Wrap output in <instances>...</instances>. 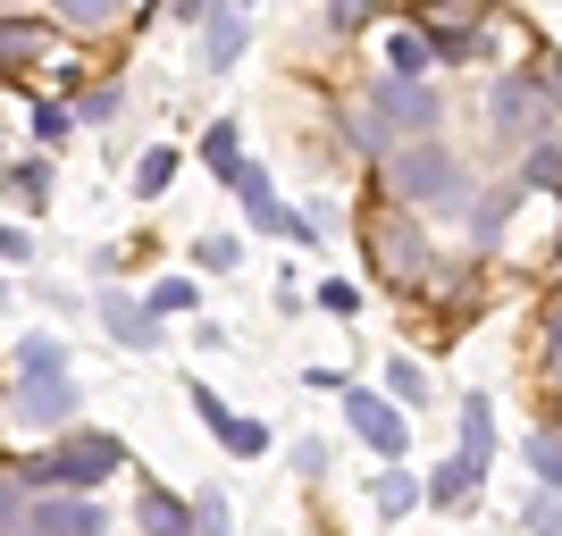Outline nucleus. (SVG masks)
<instances>
[{
	"label": "nucleus",
	"instance_id": "nucleus-35",
	"mask_svg": "<svg viewBox=\"0 0 562 536\" xmlns=\"http://www.w3.org/2000/svg\"><path fill=\"white\" fill-rule=\"evenodd\" d=\"M25 252H34V243H25L18 227H0V260H25Z\"/></svg>",
	"mask_w": 562,
	"mask_h": 536
},
{
	"label": "nucleus",
	"instance_id": "nucleus-29",
	"mask_svg": "<svg viewBox=\"0 0 562 536\" xmlns=\"http://www.w3.org/2000/svg\"><path fill=\"white\" fill-rule=\"evenodd\" d=\"M504 210H513V193H487V202H479V210H470V227H479V243H487V235L504 227Z\"/></svg>",
	"mask_w": 562,
	"mask_h": 536
},
{
	"label": "nucleus",
	"instance_id": "nucleus-18",
	"mask_svg": "<svg viewBox=\"0 0 562 536\" xmlns=\"http://www.w3.org/2000/svg\"><path fill=\"white\" fill-rule=\"evenodd\" d=\"M235 135H244V126H211V135H202V160H211L227 185H235V168H244V142Z\"/></svg>",
	"mask_w": 562,
	"mask_h": 536
},
{
	"label": "nucleus",
	"instance_id": "nucleus-28",
	"mask_svg": "<svg viewBox=\"0 0 562 536\" xmlns=\"http://www.w3.org/2000/svg\"><path fill=\"white\" fill-rule=\"evenodd\" d=\"M168 310H193V285H186V277L151 285V319H168Z\"/></svg>",
	"mask_w": 562,
	"mask_h": 536
},
{
	"label": "nucleus",
	"instance_id": "nucleus-30",
	"mask_svg": "<svg viewBox=\"0 0 562 536\" xmlns=\"http://www.w3.org/2000/svg\"><path fill=\"white\" fill-rule=\"evenodd\" d=\"M193 520H202V536H227V494H193Z\"/></svg>",
	"mask_w": 562,
	"mask_h": 536
},
{
	"label": "nucleus",
	"instance_id": "nucleus-34",
	"mask_svg": "<svg viewBox=\"0 0 562 536\" xmlns=\"http://www.w3.org/2000/svg\"><path fill=\"white\" fill-rule=\"evenodd\" d=\"M328 18H336V25H361V18H370V0H336Z\"/></svg>",
	"mask_w": 562,
	"mask_h": 536
},
{
	"label": "nucleus",
	"instance_id": "nucleus-15",
	"mask_svg": "<svg viewBox=\"0 0 562 536\" xmlns=\"http://www.w3.org/2000/svg\"><path fill=\"white\" fill-rule=\"evenodd\" d=\"M487 444H495L487 395H462V453H470V461H487Z\"/></svg>",
	"mask_w": 562,
	"mask_h": 536
},
{
	"label": "nucleus",
	"instance_id": "nucleus-2",
	"mask_svg": "<svg viewBox=\"0 0 562 536\" xmlns=\"http://www.w3.org/2000/svg\"><path fill=\"white\" fill-rule=\"evenodd\" d=\"M25 427H68L76 420V377H68V352L50 335H25L18 344V402H9Z\"/></svg>",
	"mask_w": 562,
	"mask_h": 536
},
{
	"label": "nucleus",
	"instance_id": "nucleus-10",
	"mask_svg": "<svg viewBox=\"0 0 562 536\" xmlns=\"http://www.w3.org/2000/svg\"><path fill=\"white\" fill-rule=\"evenodd\" d=\"M495 126H504L513 142L546 126V101H538V84H529V76H504V84H495Z\"/></svg>",
	"mask_w": 562,
	"mask_h": 536
},
{
	"label": "nucleus",
	"instance_id": "nucleus-33",
	"mask_svg": "<svg viewBox=\"0 0 562 536\" xmlns=\"http://www.w3.org/2000/svg\"><path fill=\"white\" fill-rule=\"evenodd\" d=\"M117 110H126V93H117V84H101V93L85 101V117H93V126H101V117H117Z\"/></svg>",
	"mask_w": 562,
	"mask_h": 536
},
{
	"label": "nucleus",
	"instance_id": "nucleus-9",
	"mask_svg": "<svg viewBox=\"0 0 562 536\" xmlns=\"http://www.w3.org/2000/svg\"><path fill=\"white\" fill-rule=\"evenodd\" d=\"M370 260L386 269V277H420L428 269V243L412 218H370Z\"/></svg>",
	"mask_w": 562,
	"mask_h": 536
},
{
	"label": "nucleus",
	"instance_id": "nucleus-4",
	"mask_svg": "<svg viewBox=\"0 0 562 536\" xmlns=\"http://www.w3.org/2000/svg\"><path fill=\"white\" fill-rule=\"evenodd\" d=\"M370 117L386 126V135H395V126H403V135H428V126L446 117V101L428 93L420 76H378V84H370Z\"/></svg>",
	"mask_w": 562,
	"mask_h": 536
},
{
	"label": "nucleus",
	"instance_id": "nucleus-7",
	"mask_svg": "<svg viewBox=\"0 0 562 536\" xmlns=\"http://www.w3.org/2000/svg\"><path fill=\"white\" fill-rule=\"evenodd\" d=\"M101 503L85 494H43V503H25V536H101Z\"/></svg>",
	"mask_w": 562,
	"mask_h": 536
},
{
	"label": "nucleus",
	"instance_id": "nucleus-19",
	"mask_svg": "<svg viewBox=\"0 0 562 536\" xmlns=\"http://www.w3.org/2000/svg\"><path fill=\"white\" fill-rule=\"evenodd\" d=\"M520 536H562V494H529V503H520Z\"/></svg>",
	"mask_w": 562,
	"mask_h": 536
},
{
	"label": "nucleus",
	"instance_id": "nucleus-25",
	"mask_svg": "<svg viewBox=\"0 0 562 536\" xmlns=\"http://www.w3.org/2000/svg\"><path fill=\"white\" fill-rule=\"evenodd\" d=\"M520 185H562V142H538V151H529Z\"/></svg>",
	"mask_w": 562,
	"mask_h": 536
},
{
	"label": "nucleus",
	"instance_id": "nucleus-24",
	"mask_svg": "<svg viewBox=\"0 0 562 536\" xmlns=\"http://www.w3.org/2000/svg\"><path fill=\"white\" fill-rule=\"evenodd\" d=\"M0 185L18 193V202H34V210H43V193H50V168H43V160H25V168H9Z\"/></svg>",
	"mask_w": 562,
	"mask_h": 536
},
{
	"label": "nucleus",
	"instance_id": "nucleus-5",
	"mask_svg": "<svg viewBox=\"0 0 562 536\" xmlns=\"http://www.w3.org/2000/svg\"><path fill=\"white\" fill-rule=\"evenodd\" d=\"M345 420H352V436L370 444L378 461H403V444H412V427H403V411L386 395H370V386H345Z\"/></svg>",
	"mask_w": 562,
	"mask_h": 536
},
{
	"label": "nucleus",
	"instance_id": "nucleus-32",
	"mask_svg": "<svg viewBox=\"0 0 562 536\" xmlns=\"http://www.w3.org/2000/svg\"><path fill=\"white\" fill-rule=\"evenodd\" d=\"M395 395H403V402H420V395H428V377H420V361H395Z\"/></svg>",
	"mask_w": 562,
	"mask_h": 536
},
{
	"label": "nucleus",
	"instance_id": "nucleus-8",
	"mask_svg": "<svg viewBox=\"0 0 562 536\" xmlns=\"http://www.w3.org/2000/svg\"><path fill=\"white\" fill-rule=\"evenodd\" d=\"M50 50H59V34H50L43 18H18V9H0V76H25V68H43Z\"/></svg>",
	"mask_w": 562,
	"mask_h": 536
},
{
	"label": "nucleus",
	"instance_id": "nucleus-38",
	"mask_svg": "<svg viewBox=\"0 0 562 536\" xmlns=\"http://www.w3.org/2000/svg\"><path fill=\"white\" fill-rule=\"evenodd\" d=\"M546 361H554V377H562V344H546Z\"/></svg>",
	"mask_w": 562,
	"mask_h": 536
},
{
	"label": "nucleus",
	"instance_id": "nucleus-21",
	"mask_svg": "<svg viewBox=\"0 0 562 536\" xmlns=\"http://www.w3.org/2000/svg\"><path fill=\"white\" fill-rule=\"evenodd\" d=\"M68 135H76V110H68V101H43V110H34V142H43V151H59Z\"/></svg>",
	"mask_w": 562,
	"mask_h": 536
},
{
	"label": "nucleus",
	"instance_id": "nucleus-27",
	"mask_svg": "<svg viewBox=\"0 0 562 536\" xmlns=\"http://www.w3.org/2000/svg\"><path fill=\"white\" fill-rule=\"evenodd\" d=\"M0 536H25V478H0Z\"/></svg>",
	"mask_w": 562,
	"mask_h": 536
},
{
	"label": "nucleus",
	"instance_id": "nucleus-39",
	"mask_svg": "<svg viewBox=\"0 0 562 536\" xmlns=\"http://www.w3.org/2000/svg\"><path fill=\"white\" fill-rule=\"evenodd\" d=\"M235 9H252V0H235Z\"/></svg>",
	"mask_w": 562,
	"mask_h": 536
},
{
	"label": "nucleus",
	"instance_id": "nucleus-22",
	"mask_svg": "<svg viewBox=\"0 0 562 536\" xmlns=\"http://www.w3.org/2000/svg\"><path fill=\"white\" fill-rule=\"evenodd\" d=\"M386 76H428V43L420 34H386Z\"/></svg>",
	"mask_w": 562,
	"mask_h": 536
},
{
	"label": "nucleus",
	"instance_id": "nucleus-11",
	"mask_svg": "<svg viewBox=\"0 0 562 536\" xmlns=\"http://www.w3.org/2000/svg\"><path fill=\"white\" fill-rule=\"evenodd\" d=\"M235 59H244V9L218 0L211 18H202V68H235Z\"/></svg>",
	"mask_w": 562,
	"mask_h": 536
},
{
	"label": "nucleus",
	"instance_id": "nucleus-20",
	"mask_svg": "<svg viewBox=\"0 0 562 536\" xmlns=\"http://www.w3.org/2000/svg\"><path fill=\"white\" fill-rule=\"evenodd\" d=\"M412 503H420V478H403V469L386 461V478H378V512H386V520H403Z\"/></svg>",
	"mask_w": 562,
	"mask_h": 536
},
{
	"label": "nucleus",
	"instance_id": "nucleus-16",
	"mask_svg": "<svg viewBox=\"0 0 562 536\" xmlns=\"http://www.w3.org/2000/svg\"><path fill=\"white\" fill-rule=\"evenodd\" d=\"M529 469H538L546 494H562V436H554V427H538V436H529Z\"/></svg>",
	"mask_w": 562,
	"mask_h": 536
},
{
	"label": "nucleus",
	"instance_id": "nucleus-3",
	"mask_svg": "<svg viewBox=\"0 0 562 536\" xmlns=\"http://www.w3.org/2000/svg\"><path fill=\"white\" fill-rule=\"evenodd\" d=\"M110 469H126V444L101 436V427H76V436H59L50 453H34L18 478H25V487H68V494H85V487H101Z\"/></svg>",
	"mask_w": 562,
	"mask_h": 536
},
{
	"label": "nucleus",
	"instance_id": "nucleus-17",
	"mask_svg": "<svg viewBox=\"0 0 562 536\" xmlns=\"http://www.w3.org/2000/svg\"><path fill=\"white\" fill-rule=\"evenodd\" d=\"M168 185H177V151H143V160H135V193H143V202H160Z\"/></svg>",
	"mask_w": 562,
	"mask_h": 536
},
{
	"label": "nucleus",
	"instance_id": "nucleus-12",
	"mask_svg": "<svg viewBox=\"0 0 562 536\" xmlns=\"http://www.w3.org/2000/svg\"><path fill=\"white\" fill-rule=\"evenodd\" d=\"M479 487H487V461H470V453H453V461L437 469V478H428L420 494H428V503H446V512H462V503H470Z\"/></svg>",
	"mask_w": 562,
	"mask_h": 536
},
{
	"label": "nucleus",
	"instance_id": "nucleus-6",
	"mask_svg": "<svg viewBox=\"0 0 562 536\" xmlns=\"http://www.w3.org/2000/svg\"><path fill=\"white\" fill-rule=\"evenodd\" d=\"M235 202H244V218H252L260 235H294V243H311V218H294V210L278 202L269 168H235Z\"/></svg>",
	"mask_w": 562,
	"mask_h": 536
},
{
	"label": "nucleus",
	"instance_id": "nucleus-13",
	"mask_svg": "<svg viewBox=\"0 0 562 536\" xmlns=\"http://www.w3.org/2000/svg\"><path fill=\"white\" fill-rule=\"evenodd\" d=\"M101 319H110V335L117 344H135V352H151L160 335H151V310H135L126 294H101Z\"/></svg>",
	"mask_w": 562,
	"mask_h": 536
},
{
	"label": "nucleus",
	"instance_id": "nucleus-37",
	"mask_svg": "<svg viewBox=\"0 0 562 536\" xmlns=\"http://www.w3.org/2000/svg\"><path fill=\"white\" fill-rule=\"evenodd\" d=\"M546 344H562V310H554V319H546Z\"/></svg>",
	"mask_w": 562,
	"mask_h": 536
},
{
	"label": "nucleus",
	"instance_id": "nucleus-36",
	"mask_svg": "<svg viewBox=\"0 0 562 536\" xmlns=\"http://www.w3.org/2000/svg\"><path fill=\"white\" fill-rule=\"evenodd\" d=\"M211 9H218V0H177V18H186V25H202Z\"/></svg>",
	"mask_w": 562,
	"mask_h": 536
},
{
	"label": "nucleus",
	"instance_id": "nucleus-14",
	"mask_svg": "<svg viewBox=\"0 0 562 536\" xmlns=\"http://www.w3.org/2000/svg\"><path fill=\"white\" fill-rule=\"evenodd\" d=\"M143 536H193V512L177 503V494H160V487H143Z\"/></svg>",
	"mask_w": 562,
	"mask_h": 536
},
{
	"label": "nucleus",
	"instance_id": "nucleus-40",
	"mask_svg": "<svg viewBox=\"0 0 562 536\" xmlns=\"http://www.w3.org/2000/svg\"><path fill=\"white\" fill-rule=\"evenodd\" d=\"M0 9H18V0H0Z\"/></svg>",
	"mask_w": 562,
	"mask_h": 536
},
{
	"label": "nucleus",
	"instance_id": "nucleus-31",
	"mask_svg": "<svg viewBox=\"0 0 562 536\" xmlns=\"http://www.w3.org/2000/svg\"><path fill=\"white\" fill-rule=\"evenodd\" d=\"M193 260H202V269H235V243H227V235H202V243H193Z\"/></svg>",
	"mask_w": 562,
	"mask_h": 536
},
{
	"label": "nucleus",
	"instance_id": "nucleus-1",
	"mask_svg": "<svg viewBox=\"0 0 562 536\" xmlns=\"http://www.w3.org/2000/svg\"><path fill=\"white\" fill-rule=\"evenodd\" d=\"M386 185H395V202H412V210H462L470 168H462V151L420 135V142H403V151H386Z\"/></svg>",
	"mask_w": 562,
	"mask_h": 536
},
{
	"label": "nucleus",
	"instance_id": "nucleus-23",
	"mask_svg": "<svg viewBox=\"0 0 562 536\" xmlns=\"http://www.w3.org/2000/svg\"><path fill=\"white\" fill-rule=\"evenodd\" d=\"M50 9H59V25H76V34H93V25L117 18V0H50Z\"/></svg>",
	"mask_w": 562,
	"mask_h": 536
},
{
	"label": "nucleus",
	"instance_id": "nucleus-26",
	"mask_svg": "<svg viewBox=\"0 0 562 536\" xmlns=\"http://www.w3.org/2000/svg\"><path fill=\"white\" fill-rule=\"evenodd\" d=\"M218 444H227V453H244V461H252V453H269V427H252V420H227V427H218Z\"/></svg>",
	"mask_w": 562,
	"mask_h": 536
}]
</instances>
